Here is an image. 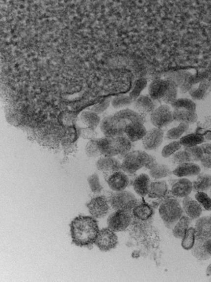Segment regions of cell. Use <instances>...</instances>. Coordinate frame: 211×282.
Here are the masks:
<instances>
[{"label":"cell","mask_w":211,"mask_h":282,"mask_svg":"<svg viewBox=\"0 0 211 282\" xmlns=\"http://www.w3.org/2000/svg\"><path fill=\"white\" fill-rule=\"evenodd\" d=\"M107 183L114 192H120L125 190L129 186V178L125 172L118 171L109 174V177L107 178Z\"/></svg>","instance_id":"4fadbf2b"},{"label":"cell","mask_w":211,"mask_h":282,"mask_svg":"<svg viewBox=\"0 0 211 282\" xmlns=\"http://www.w3.org/2000/svg\"><path fill=\"white\" fill-rule=\"evenodd\" d=\"M210 196H211V187L210 188Z\"/></svg>","instance_id":"f5cc1de1"},{"label":"cell","mask_w":211,"mask_h":282,"mask_svg":"<svg viewBox=\"0 0 211 282\" xmlns=\"http://www.w3.org/2000/svg\"><path fill=\"white\" fill-rule=\"evenodd\" d=\"M85 152H86V155L90 158H96L102 155L98 143H97V138L90 140V141L88 142L85 148Z\"/></svg>","instance_id":"ab89813d"},{"label":"cell","mask_w":211,"mask_h":282,"mask_svg":"<svg viewBox=\"0 0 211 282\" xmlns=\"http://www.w3.org/2000/svg\"><path fill=\"white\" fill-rule=\"evenodd\" d=\"M209 87V83H208L206 80H203V81L200 82L198 87H192L189 91L190 95L195 100H200V99L203 98Z\"/></svg>","instance_id":"8d00e7d4"},{"label":"cell","mask_w":211,"mask_h":282,"mask_svg":"<svg viewBox=\"0 0 211 282\" xmlns=\"http://www.w3.org/2000/svg\"><path fill=\"white\" fill-rule=\"evenodd\" d=\"M171 186L172 195L177 198H185L188 196L193 190V184L188 179H170Z\"/></svg>","instance_id":"7c38bea8"},{"label":"cell","mask_w":211,"mask_h":282,"mask_svg":"<svg viewBox=\"0 0 211 282\" xmlns=\"http://www.w3.org/2000/svg\"><path fill=\"white\" fill-rule=\"evenodd\" d=\"M118 243V238L115 232L110 228H103L99 232L98 237L95 240V245L100 251L106 252L114 249Z\"/></svg>","instance_id":"30bf717a"},{"label":"cell","mask_w":211,"mask_h":282,"mask_svg":"<svg viewBox=\"0 0 211 282\" xmlns=\"http://www.w3.org/2000/svg\"><path fill=\"white\" fill-rule=\"evenodd\" d=\"M157 163L153 156L142 151H132L124 157L122 170L128 174H135L142 167L151 170Z\"/></svg>","instance_id":"3957f363"},{"label":"cell","mask_w":211,"mask_h":282,"mask_svg":"<svg viewBox=\"0 0 211 282\" xmlns=\"http://www.w3.org/2000/svg\"><path fill=\"white\" fill-rule=\"evenodd\" d=\"M196 240L205 242L211 237V217H202L197 219L195 224Z\"/></svg>","instance_id":"9a60e30c"},{"label":"cell","mask_w":211,"mask_h":282,"mask_svg":"<svg viewBox=\"0 0 211 282\" xmlns=\"http://www.w3.org/2000/svg\"><path fill=\"white\" fill-rule=\"evenodd\" d=\"M196 241L195 237V230L193 228L187 229L185 237L182 239V246L184 249L186 251L191 250Z\"/></svg>","instance_id":"d590c367"},{"label":"cell","mask_w":211,"mask_h":282,"mask_svg":"<svg viewBox=\"0 0 211 282\" xmlns=\"http://www.w3.org/2000/svg\"><path fill=\"white\" fill-rule=\"evenodd\" d=\"M202 165L208 169H211V157L207 155H204L200 160Z\"/></svg>","instance_id":"c3c4849f"},{"label":"cell","mask_w":211,"mask_h":282,"mask_svg":"<svg viewBox=\"0 0 211 282\" xmlns=\"http://www.w3.org/2000/svg\"><path fill=\"white\" fill-rule=\"evenodd\" d=\"M182 146L180 141H173L170 143L169 144L166 145L163 148L162 152H161V156L164 158H168L171 157L175 152L178 151L179 149L181 148Z\"/></svg>","instance_id":"7bdbcfd3"},{"label":"cell","mask_w":211,"mask_h":282,"mask_svg":"<svg viewBox=\"0 0 211 282\" xmlns=\"http://www.w3.org/2000/svg\"><path fill=\"white\" fill-rule=\"evenodd\" d=\"M110 206L115 210H123L131 213L136 205L137 199L132 192L129 191L114 192L108 198Z\"/></svg>","instance_id":"8992f818"},{"label":"cell","mask_w":211,"mask_h":282,"mask_svg":"<svg viewBox=\"0 0 211 282\" xmlns=\"http://www.w3.org/2000/svg\"><path fill=\"white\" fill-rule=\"evenodd\" d=\"M201 168L194 163H188L178 165L173 171V174L178 177H193L200 173Z\"/></svg>","instance_id":"44dd1931"},{"label":"cell","mask_w":211,"mask_h":282,"mask_svg":"<svg viewBox=\"0 0 211 282\" xmlns=\"http://www.w3.org/2000/svg\"><path fill=\"white\" fill-rule=\"evenodd\" d=\"M156 100H153L150 96L140 95L138 98L134 100L132 102L134 110L139 114H151L157 109Z\"/></svg>","instance_id":"5bb4252c"},{"label":"cell","mask_w":211,"mask_h":282,"mask_svg":"<svg viewBox=\"0 0 211 282\" xmlns=\"http://www.w3.org/2000/svg\"><path fill=\"white\" fill-rule=\"evenodd\" d=\"M182 208L186 216L192 220H197L200 218L202 213V207L198 201H194L188 196L184 198L182 201Z\"/></svg>","instance_id":"ac0fdd59"},{"label":"cell","mask_w":211,"mask_h":282,"mask_svg":"<svg viewBox=\"0 0 211 282\" xmlns=\"http://www.w3.org/2000/svg\"><path fill=\"white\" fill-rule=\"evenodd\" d=\"M151 181L149 176L142 174L137 176L132 183L134 190L140 196L148 195L151 187Z\"/></svg>","instance_id":"ffe728a7"},{"label":"cell","mask_w":211,"mask_h":282,"mask_svg":"<svg viewBox=\"0 0 211 282\" xmlns=\"http://www.w3.org/2000/svg\"><path fill=\"white\" fill-rule=\"evenodd\" d=\"M115 115L119 116L121 119H123L127 121L129 123H141L144 124V116L139 114L135 111L131 109H122L115 113Z\"/></svg>","instance_id":"83f0119b"},{"label":"cell","mask_w":211,"mask_h":282,"mask_svg":"<svg viewBox=\"0 0 211 282\" xmlns=\"http://www.w3.org/2000/svg\"><path fill=\"white\" fill-rule=\"evenodd\" d=\"M193 189L195 192H205L211 187V176L207 174H199L196 181H193Z\"/></svg>","instance_id":"484cf974"},{"label":"cell","mask_w":211,"mask_h":282,"mask_svg":"<svg viewBox=\"0 0 211 282\" xmlns=\"http://www.w3.org/2000/svg\"><path fill=\"white\" fill-rule=\"evenodd\" d=\"M192 219L187 216H182L179 220L178 223L175 224L173 228V235L175 238L178 239H183L187 229L191 225Z\"/></svg>","instance_id":"d4e9b609"},{"label":"cell","mask_w":211,"mask_h":282,"mask_svg":"<svg viewBox=\"0 0 211 282\" xmlns=\"http://www.w3.org/2000/svg\"><path fill=\"white\" fill-rule=\"evenodd\" d=\"M169 87L168 79H157L153 80L149 86L150 97L154 100H160L164 98Z\"/></svg>","instance_id":"2e32d148"},{"label":"cell","mask_w":211,"mask_h":282,"mask_svg":"<svg viewBox=\"0 0 211 282\" xmlns=\"http://www.w3.org/2000/svg\"><path fill=\"white\" fill-rule=\"evenodd\" d=\"M134 100L131 98L129 95L122 94V95H117L112 99V106L115 109L124 108V107H129L132 104Z\"/></svg>","instance_id":"e575fe53"},{"label":"cell","mask_w":211,"mask_h":282,"mask_svg":"<svg viewBox=\"0 0 211 282\" xmlns=\"http://www.w3.org/2000/svg\"><path fill=\"white\" fill-rule=\"evenodd\" d=\"M147 130L141 123H129L126 128L125 134L132 142L138 141L146 136Z\"/></svg>","instance_id":"d6986e66"},{"label":"cell","mask_w":211,"mask_h":282,"mask_svg":"<svg viewBox=\"0 0 211 282\" xmlns=\"http://www.w3.org/2000/svg\"><path fill=\"white\" fill-rule=\"evenodd\" d=\"M152 207L144 202L137 203L131 212L132 216L139 221H146L151 219L153 215Z\"/></svg>","instance_id":"7402d4cb"},{"label":"cell","mask_w":211,"mask_h":282,"mask_svg":"<svg viewBox=\"0 0 211 282\" xmlns=\"http://www.w3.org/2000/svg\"><path fill=\"white\" fill-rule=\"evenodd\" d=\"M73 242L79 247H90L95 244L100 232L98 223L95 217H76L70 224Z\"/></svg>","instance_id":"6da1fadb"},{"label":"cell","mask_w":211,"mask_h":282,"mask_svg":"<svg viewBox=\"0 0 211 282\" xmlns=\"http://www.w3.org/2000/svg\"><path fill=\"white\" fill-rule=\"evenodd\" d=\"M149 174L153 179H160L162 178L169 177L173 174V172L167 165L157 163L153 168L150 170Z\"/></svg>","instance_id":"f1b7e54d"},{"label":"cell","mask_w":211,"mask_h":282,"mask_svg":"<svg viewBox=\"0 0 211 282\" xmlns=\"http://www.w3.org/2000/svg\"><path fill=\"white\" fill-rule=\"evenodd\" d=\"M173 121L182 123H187L188 125L193 124L197 121L196 112H191L187 109H174L173 112Z\"/></svg>","instance_id":"603a6c76"},{"label":"cell","mask_w":211,"mask_h":282,"mask_svg":"<svg viewBox=\"0 0 211 282\" xmlns=\"http://www.w3.org/2000/svg\"><path fill=\"white\" fill-rule=\"evenodd\" d=\"M190 76L191 74L187 71H178V72L171 73V76H168L166 79L173 80L178 87H180L185 84V82L189 79Z\"/></svg>","instance_id":"b9f144b4"},{"label":"cell","mask_w":211,"mask_h":282,"mask_svg":"<svg viewBox=\"0 0 211 282\" xmlns=\"http://www.w3.org/2000/svg\"><path fill=\"white\" fill-rule=\"evenodd\" d=\"M189 128V125L187 123H182L178 127L170 129L166 134V138L170 140H177L182 136L184 133L186 132Z\"/></svg>","instance_id":"836d02e7"},{"label":"cell","mask_w":211,"mask_h":282,"mask_svg":"<svg viewBox=\"0 0 211 282\" xmlns=\"http://www.w3.org/2000/svg\"><path fill=\"white\" fill-rule=\"evenodd\" d=\"M159 213L165 226L171 230L183 216L184 210L177 197L166 196L159 206Z\"/></svg>","instance_id":"277c9868"},{"label":"cell","mask_w":211,"mask_h":282,"mask_svg":"<svg viewBox=\"0 0 211 282\" xmlns=\"http://www.w3.org/2000/svg\"><path fill=\"white\" fill-rule=\"evenodd\" d=\"M86 207L92 217L98 219L106 216L110 208L108 199L105 196H95L86 204Z\"/></svg>","instance_id":"9c48e42d"},{"label":"cell","mask_w":211,"mask_h":282,"mask_svg":"<svg viewBox=\"0 0 211 282\" xmlns=\"http://www.w3.org/2000/svg\"><path fill=\"white\" fill-rule=\"evenodd\" d=\"M96 167L100 172L110 174L122 170V163L113 157H105L97 161Z\"/></svg>","instance_id":"e0dca14e"},{"label":"cell","mask_w":211,"mask_h":282,"mask_svg":"<svg viewBox=\"0 0 211 282\" xmlns=\"http://www.w3.org/2000/svg\"><path fill=\"white\" fill-rule=\"evenodd\" d=\"M164 131L160 128L155 127L147 131L142 138V144L146 150H155L159 148L163 142Z\"/></svg>","instance_id":"8fae6325"},{"label":"cell","mask_w":211,"mask_h":282,"mask_svg":"<svg viewBox=\"0 0 211 282\" xmlns=\"http://www.w3.org/2000/svg\"><path fill=\"white\" fill-rule=\"evenodd\" d=\"M185 151L189 154L193 163L194 162L200 161L204 156L203 150H202L201 146H198V145L185 148Z\"/></svg>","instance_id":"f6af8a7d"},{"label":"cell","mask_w":211,"mask_h":282,"mask_svg":"<svg viewBox=\"0 0 211 282\" xmlns=\"http://www.w3.org/2000/svg\"><path fill=\"white\" fill-rule=\"evenodd\" d=\"M111 101L112 98L110 97L106 98L101 103L97 104V105L93 106L91 108V111L97 114H102V113H103L108 109Z\"/></svg>","instance_id":"bcb514c9"},{"label":"cell","mask_w":211,"mask_h":282,"mask_svg":"<svg viewBox=\"0 0 211 282\" xmlns=\"http://www.w3.org/2000/svg\"><path fill=\"white\" fill-rule=\"evenodd\" d=\"M173 121V112L168 105L159 106L151 114V122L156 127L162 129Z\"/></svg>","instance_id":"ba28073f"},{"label":"cell","mask_w":211,"mask_h":282,"mask_svg":"<svg viewBox=\"0 0 211 282\" xmlns=\"http://www.w3.org/2000/svg\"><path fill=\"white\" fill-rule=\"evenodd\" d=\"M87 181L93 193H94L95 194H99L102 192L103 187L100 183V178H99L98 174H91L88 177Z\"/></svg>","instance_id":"60d3db41"},{"label":"cell","mask_w":211,"mask_h":282,"mask_svg":"<svg viewBox=\"0 0 211 282\" xmlns=\"http://www.w3.org/2000/svg\"><path fill=\"white\" fill-rule=\"evenodd\" d=\"M195 199L199 203L208 211L211 210V198L204 192H197L195 194Z\"/></svg>","instance_id":"ee69618b"},{"label":"cell","mask_w":211,"mask_h":282,"mask_svg":"<svg viewBox=\"0 0 211 282\" xmlns=\"http://www.w3.org/2000/svg\"><path fill=\"white\" fill-rule=\"evenodd\" d=\"M204 242L195 241L193 247L191 249V254L195 259L199 261L207 260L210 259L211 255L207 252L204 245Z\"/></svg>","instance_id":"f546056e"},{"label":"cell","mask_w":211,"mask_h":282,"mask_svg":"<svg viewBox=\"0 0 211 282\" xmlns=\"http://www.w3.org/2000/svg\"><path fill=\"white\" fill-rule=\"evenodd\" d=\"M79 119L82 123H84L85 125L87 126V127L90 129L95 130L98 127V125L100 124V118L98 114L91 112V111H86L81 113Z\"/></svg>","instance_id":"4316f807"},{"label":"cell","mask_w":211,"mask_h":282,"mask_svg":"<svg viewBox=\"0 0 211 282\" xmlns=\"http://www.w3.org/2000/svg\"><path fill=\"white\" fill-rule=\"evenodd\" d=\"M169 82V87L164 98L161 99L166 103V105H171L177 99L178 95V85L173 80L168 79Z\"/></svg>","instance_id":"d6a6232c"},{"label":"cell","mask_w":211,"mask_h":282,"mask_svg":"<svg viewBox=\"0 0 211 282\" xmlns=\"http://www.w3.org/2000/svg\"><path fill=\"white\" fill-rule=\"evenodd\" d=\"M180 143L185 148H190V147L196 146L204 143V136L200 134H190L183 136L180 138Z\"/></svg>","instance_id":"4dcf8cb0"},{"label":"cell","mask_w":211,"mask_h":282,"mask_svg":"<svg viewBox=\"0 0 211 282\" xmlns=\"http://www.w3.org/2000/svg\"><path fill=\"white\" fill-rule=\"evenodd\" d=\"M207 274L209 275V276H211V264L209 265V267L207 268Z\"/></svg>","instance_id":"816d5d0a"},{"label":"cell","mask_w":211,"mask_h":282,"mask_svg":"<svg viewBox=\"0 0 211 282\" xmlns=\"http://www.w3.org/2000/svg\"><path fill=\"white\" fill-rule=\"evenodd\" d=\"M204 245L207 252L211 255V237L204 242Z\"/></svg>","instance_id":"f907efd6"},{"label":"cell","mask_w":211,"mask_h":282,"mask_svg":"<svg viewBox=\"0 0 211 282\" xmlns=\"http://www.w3.org/2000/svg\"><path fill=\"white\" fill-rule=\"evenodd\" d=\"M171 161L173 163L181 165V164L193 163L189 154L186 151H179L175 152L171 156Z\"/></svg>","instance_id":"74e56055"},{"label":"cell","mask_w":211,"mask_h":282,"mask_svg":"<svg viewBox=\"0 0 211 282\" xmlns=\"http://www.w3.org/2000/svg\"><path fill=\"white\" fill-rule=\"evenodd\" d=\"M97 143L102 155L113 157L115 156L125 157L132 148V141L127 136L117 137H103L98 138Z\"/></svg>","instance_id":"7a4b0ae2"},{"label":"cell","mask_w":211,"mask_h":282,"mask_svg":"<svg viewBox=\"0 0 211 282\" xmlns=\"http://www.w3.org/2000/svg\"><path fill=\"white\" fill-rule=\"evenodd\" d=\"M96 135L97 134L95 130L88 127L81 129L80 131H79V136L83 138H85V139H95V137H96Z\"/></svg>","instance_id":"7dc6e473"},{"label":"cell","mask_w":211,"mask_h":282,"mask_svg":"<svg viewBox=\"0 0 211 282\" xmlns=\"http://www.w3.org/2000/svg\"><path fill=\"white\" fill-rule=\"evenodd\" d=\"M147 85V80L145 78H139L134 83V87L132 90L129 94V96L132 100H135L140 95L141 92L145 89Z\"/></svg>","instance_id":"f35d334b"},{"label":"cell","mask_w":211,"mask_h":282,"mask_svg":"<svg viewBox=\"0 0 211 282\" xmlns=\"http://www.w3.org/2000/svg\"><path fill=\"white\" fill-rule=\"evenodd\" d=\"M171 107H173V109H184L191 111V112L196 111V104L193 100L188 98L176 99L171 104Z\"/></svg>","instance_id":"1f68e13d"},{"label":"cell","mask_w":211,"mask_h":282,"mask_svg":"<svg viewBox=\"0 0 211 282\" xmlns=\"http://www.w3.org/2000/svg\"><path fill=\"white\" fill-rule=\"evenodd\" d=\"M202 150H203L204 155H207L211 157V143H206L201 145Z\"/></svg>","instance_id":"681fc988"},{"label":"cell","mask_w":211,"mask_h":282,"mask_svg":"<svg viewBox=\"0 0 211 282\" xmlns=\"http://www.w3.org/2000/svg\"><path fill=\"white\" fill-rule=\"evenodd\" d=\"M167 192L168 186L166 181H156L151 182L148 195L151 199H162L167 195Z\"/></svg>","instance_id":"cb8c5ba5"},{"label":"cell","mask_w":211,"mask_h":282,"mask_svg":"<svg viewBox=\"0 0 211 282\" xmlns=\"http://www.w3.org/2000/svg\"><path fill=\"white\" fill-rule=\"evenodd\" d=\"M132 216L131 213L123 210H115L110 214L107 219L108 228L115 232L125 230L132 222Z\"/></svg>","instance_id":"52a82bcc"},{"label":"cell","mask_w":211,"mask_h":282,"mask_svg":"<svg viewBox=\"0 0 211 282\" xmlns=\"http://www.w3.org/2000/svg\"><path fill=\"white\" fill-rule=\"evenodd\" d=\"M129 122L115 114L106 116L100 123V129L106 137H117L125 134Z\"/></svg>","instance_id":"5b68a950"}]
</instances>
